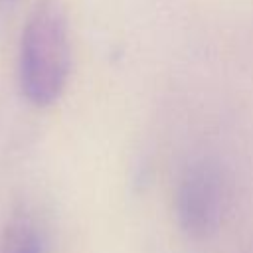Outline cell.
I'll return each instance as SVG.
<instances>
[{"mask_svg":"<svg viewBox=\"0 0 253 253\" xmlns=\"http://www.w3.org/2000/svg\"><path fill=\"white\" fill-rule=\"evenodd\" d=\"M71 71L67 14L59 0H40L30 12L20 42V85L36 107L53 105Z\"/></svg>","mask_w":253,"mask_h":253,"instance_id":"6da1fadb","label":"cell"},{"mask_svg":"<svg viewBox=\"0 0 253 253\" xmlns=\"http://www.w3.org/2000/svg\"><path fill=\"white\" fill-rule=\"evenodd\" d=\"M231 206L227 172L211 158L192 162L174 194V211L180 229L192 239H208L219 231Z\"/></svg>","mask_w":253,"mask_h":253,"instance_id":"7a4b0ae2","label":"cell"},{"mask_svg":"<svg viewBox=\"0 0 253 253\" xmlns=\"http://www.w3.org/2000/svg\"><path fill=\"white\" fill-rule=\"evenodd\" d=\"M8 253H43V245H42V239L36 227L22 223L12 235Z\"/></svg>","mask_w":253,"mask_h":253,"instance_id":"3957f363","label":"cell"}]
</instances>
